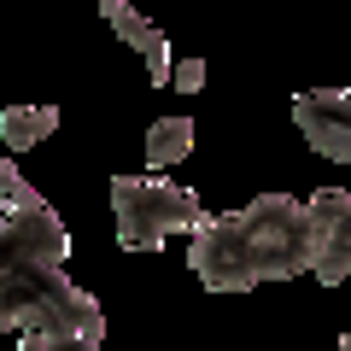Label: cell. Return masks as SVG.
Segmentation results:
<instances>
[{
    "instance_id": "cell-1",
    "label": "cell",
    "mask_w": 351,
    "mask_h": 351,
    "mask_svg": "<svg viewBox=\"0 0 351 351\" xmlns=\"http://www.w3.org/2000/svg\"><path fill=\"white\" fill-rule=\"evenodd\" d=\"M193 276L211 293H246L258 281H287L304 276L316 263V223L311 199H287V193H263L234 217H211L193 228Z\"/></svg>"
},
{
    "instance_id": "cell-2",
    "label": "cell",
    "mask_w": 351,
    "mask_h": 351,
    "mask_svg": "<svg viewBox=\"0 0 351 351\" xmlns=\"http://www.w3.org/2000/svg\"><path fill=\"white\" fill-rule=\"evenodd\" d=\"M0 322L24 351H94L106 339V316L64 263H0Z\"/></svg>"
},
{
    "instance_id": "cell-3",
    "label": "cell",
    "mask_w": 351,
    "mask_h": 351,
    "mask_svg": "<svg viewBox=\"0 0 351 351\" xmlns=\"http://www.w3.org/2000/svg\"><path fill=\"white\" fill-rule=\"evenodd\" d=\"M112 211H117V240L129 252H158L182 228H205L199 193L158 182V176H112Z\"/></svg>"
},
{
    "instance_id": "cell-4",
    "label": "cell",
    "mask_w": 351,
    "mask_h": 351,
    "mask_svg": "<svg viewBox=\"0 0 351 351\" xmlns=\"http://www.w3.org/2000/svg\"><path fill=\"white\" fill-rule=\"evenodd\" d=\"M64 258H71L64 223L6 158L0 164V263H64Z\"/></svg>"
},
{
    "instance_id": "cell-5",
    "label": "cell",
    "mask_w": 351,
    "mask_h": 351,
    "mask_svg": "<svg viewBox=\"0 0 351 351\" xmlns=\"http://www.w3.org/2000/svg\"><path fill=\"white\" fill-rule=\"evenodd\" d=\"M311 223H316V263L311 276L322 287L351 281V193L346 188H322L311 199Z\"/></svg>"
},
{
    "instance_id": "cell-6",
    "label": "cell",
    "mask_w": 351,
    "mask_h": 351,
    "mask_svg": "<svg viewBox=\"0 0 351 351\" xmlns=\"http://www.w3.org/2000/svg\"><path fill=\"white\" fill-rule=\"evenodd\" d=\"M293 123L304 129L322 158L351 164V88H316V94H299L293 100Z\"/></svg>"
},
{
    "instance_id": "cell-7",
    "label": "cell",
    "mask_w": 351,
    "mask_h": 351,
    "mask_svg": "<svg viewBox=\"0 0 351 351\" xmlns=\"http://www.w3.org/2000/svg\"><path fill=\"white\" fill-rule=\"evenodd\" d=\"M100 12H106V24H112L117 36H123L129 47L147 59V76H152V82H158V88L170 82V76H176V59H170V41H164V29L147 24V18H141L129 0H100Z\"/></svg>"
},
{
    "instance_id": "cell-8",
    "label": "cell",
    "mask_w": 351,
    "mask_h": 351,
    "mask_svg": "<svg viewBox=\"0 0 351 351\" xmlns=\"http://www.w3.org/2000/svg\"><path fill=\"white\" fill-rule=\"evenodd\" d=\"M53 129H59V106H6V112H0V141L12 152L47 141Z\"/></svg>"
},
{
    "instance_id": "cell-9",
    "label": "cell",
    "mask_w": 351,
    "mask_h": 351,
    "mask_svg": "<svg viewBox=\"0 0 351 351\" xmlns=\"http://www.w3.org/2000/svg\"><path fill=\"white\" fill-rule=\"evenodd\" d=\"M193 152V117H158L147 129V164L152 170H170L176 158Z\"/></svg>"
},
{
    "instance_id": "cell-10",
    "label": "cell",
    "mask_w": 351,
    "mask_h": 351,
    "mask_svg": "<svg viewBox=\"0 0 351 351\" xmlns=\"http://www.w3.org/2000/svg\"><path fill=\"white\" fill-rule=\"evenodd\" d=\"M170 82L182 88V94H199V88H205V59H182V64H176V76H170Z\"/></svg>"
}]
</instances>
